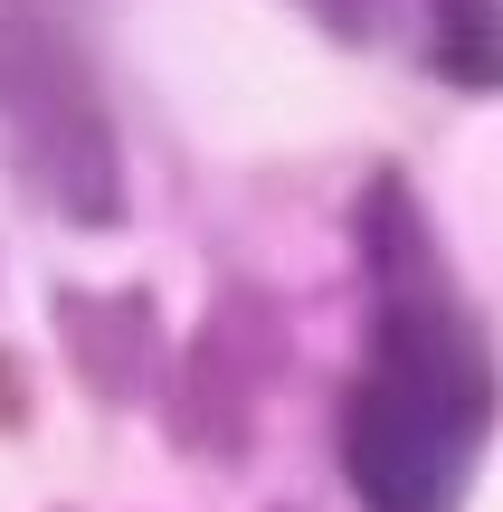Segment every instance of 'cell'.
<instances>
[{"mask_svg":"<svg viewBox=\"0 0 503 512\" xmlns=\"http://www.w3.org/2000/svg\"><path fill=\"white\" fill-rule=\"evenodd\" d=\"M352 247L371 275V332H361V370L333 418L342 484L361 512H456L503 408L494 342L399 171H371L352 209Z\"/></svg>","mask_w":503,"mask_h":512,"instance_id":"6da1fadb","label":"cell"},{"mask_svg":"<svg viewBox=\"0 0 503 512\" xmlns=\"http://www.w3.org/2000/svg\"><path fill=\"white\" fill-rule=\"evenodd\" d=\"M0 143L67 228H124V143L95 57L48 0H0Z\"/></svg>","mask_w":503,"mask_h":512,"instance_id":"7a4b0ae2","label":"cell"},{"mask_svg":"<svg viewBox=\"0 0 503 512\" xmlns=\"http://www.w3.org/2000/svg\"><path fill=\"white\" fill-rule=\"evenodd\" d=\"M276 380H285V313L266 304L257 285H219L209 313H200V332L171 351V380H162L171 456L247 465V437H257Z\"/></svg>","mask_w":503,"mask_h":512,"instance_id":"3957f363","label":"cell"},{"mask_svg":"<svg viewBox=\"0 0 503 512\" xmlns=\"http://www.w3.org/2000/svg\"><path fill=\"white\" fill-rule=\"evenodd\" d=\"M48 323H57V361L76 370V389L95 408H133V399H152L171 380V332H162V304L143 285H124V294L57 285Z\"/></svg>","mask_w":503,"mask_h":512,"instance_id":"277c9868","label":"cell"},{"mask_svg":"<svg viewBox=\"0 0 503 512\" xmlns=\"http://www.w3.org/2000/svg\"><path fill=\"white\" fill-rule=\"evenodd\" d=\"M428 67L456 95H503V0H428Z\"/></svg>","mask_w":503,"mask_h":512,"instance_id":"5b68a950","label":"cell"},{"mask_svg":"<svg viewBox=\"0 0 503 512\" xmlns=\"http://www.w3.org/2000/svg\"><path fill=\"white\" fill-rule=\"evenodd\" d=\"M304 10H314L333 38H352V48H371V29H380V0H304Z\"/></svg>","mask_w":503,"mask_h":512,"instance_id":"8992f818","label":"cell"}]
</instances>
